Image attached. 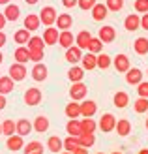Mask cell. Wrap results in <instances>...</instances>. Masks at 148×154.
I'll list each match as a JSON object with an SVG mask.
<instances>
[{"label":"cell","mask_w":148,"mask_h":154,"mask_svg":"<svg viewBox=\"0 0 148 154\" xmlns=\"http://www.w3.org/2000/svg\"><path fill=\"white\" fill-rule=\"evenodd\" d=\"M56 17H58V13H56V10H54L53 6H45L40 11V19H41V23L45 26H53L54 23H56Z\"/></svg>","instance_id":"cell-1"},{"label":"cell","mask_w":148,"mask_h":154,"mask_svg":"<svg viewBox=\"0 0 148 154\" xmlns=\"http://www.w3.org/2000/svg\"><path fill=\"white\" fill-rule=\"evenodd\" d=\"M8 73H10V77L17 83V81H23L26 77V66L25 64H21V62H13L11 66H10V70H8Z\"/></svg>","instance_id":"cell-2"},{"label":"cell","mask_w":148,"mask_h":154,"mask_svg":"<svg viewBox=\"0 0 148 154\" xmlns=\"http://www.w3.org/2000/svg\"><path fill=\"white\" fill-rule=\"evenodd\" d=\"M23 98H25V103H26V105H40L43 94H41L40 88L32 87V88H28V90L25 92V96H23Z\"/></svg>","instance_id":"cell-3"},{"label":"cell","mask_w":148,"mask_h":154,"mask_svg":"<svg viewBox=\"0 0 148 154\" xmlns=\"http://www.w3.org/2000/svg\"><path fill=\"white\" fill-rule=\"evenodd\" d=\"M86 90H88V88L83 85V81L73 83V85H71V88H69V98L75 100V102H83V100L86 98Z\"/></svg>","instance_id":"cell-4"},{"label":"cell","mask_w":148,"mask_h":154,"mask_svg":"<svg viewBox=\"0 0 148 154\" xmlns=\"http://www.w3.org/2000/svg\"><path fill=\"white\" fill-rule=\"evenodd\" d=\"M114 126H116V119H114V115L113 113H105L103 117L99 119V122H98V128L101 130V132H113L114 130Z\"/></svg>","instance_id":"cell-5"},{"label":"cell","mask_w":148,"mask_h":154,"mask_svg":"<svg viewBox=\"0 0 148 154\" xmlns=\"http://www.w3.org/2000/svg\"><path fill=\"white\" fill-rule=\"evenodd\" d=\"M81 58H83V49L79 47V45H71V47L66 49V60L69 64L81 62Z\"/></svg>","instance_id":"cell-6"},{"label":"cell","mask_w":148,"mask_h":154,"mask_svg":"<svg viewBox=\"0 0 148 154\" xmlns=\"http://www.w3.org/2000/svg\"><path fill=\"white\" fill-rule=\"evenodd\" d=\"M6 147H8V150H23L25 149V141H23V135H19V134H13V135H10L6 139Z\"/></svg>","instance_id":"cell-7"},{"label":"cell","mask_w":148,"mask_h":154,"mask_svg":"<svg viewBox=\"0 0 148 154\" xmlns=\"http://www.w3.org/2000/svg\"><path fill=\"white\" fill-rule=\"evenodd\" d=\"M58 36H60V30L54 28V26H47L43 30V42L45 45H56L58 43Z\"/></svg>","instance_id":"cell-8"},{"label":"cell","mask_w":148,"mask_h":154,"mask_svg":"<svg viewBox=\"0 0 148 154\" xmlns=\"http://www.w3.org/2000/svg\"><path fill=\"white\" fill-rule=\"evenodd\" d=\"M47 72H49V70H47V66H45L43 62H36L30 73H32V79H34V81L40 83V81H45V79H47Z\"/></svg>","instance_id":"cell-9"},{"label":"cell","mask_w":148,"mask_h":154,"mask_svg":"<svg viewBox=\"0 0 148 154\" xmlns=\"http://www.w3.org/2000/svg\"><path fill=\"white\" fill-rule=\"evenodd\" d=\"M98 38L103 43H113L114 42V38H116V30L113 28V26H101L99 28V32H98Z\"/></svg>","instance_id":"cell-10"},{"label":"cell","mask_w":148,"mask_h":154,"mask_svg":"<svg viewBox=\"0 0 148 154\" xmlns=\"http://www.w3.org/2000/svg\"><path fill=\"white\" fill-rule=\"evenodd\" d=\"M98 113V103L92 100H83L81 103V117H94Z\"/></svg>","instance_id":"cell-11"},{"label":"cell","mask_w":148,"mask_h":154,"mask_svg":"<svg viewBox=\"0 0 148 154\" xmlns=\"http://www.w3.org/2000/svg\"><path fill=\"white\" fill-rule=\"evenodd\" d=\"M113 64H114V68H116V72H120V73H126L128 70H129V58L126 57V55H116L114 58H113Z\"/></svg>","instance_id":"cell-12"},{"label":"cell","mask_w":148,"mask_h":154,"mask_svg":"<svg viewBox=\"0 0 148 154\" xmlns=\"http://www.w3.org/2000/svg\"><path fill=\"white\" fill-rule=\"evenodd\" d=\"M124 28L129 30V32H133V30H139V28H141V17H139L137 13L128 15V17L124 19Z\"/></svg>","instance_id":"cell-13"},{"label":"cell","mask_w":148,"mask_h":154,"mask_svg":"<svg viewBox=\"0 0 148 154\" xmlns=\"http://www.w3.org/2000/svg\"><path fill=\"white\" fill-rule=\"evenodd\" d=\"M92 19L94 21H103L107 15H109V8H107V4H99V2H96V6L92 8Z\"/></svg>","instance_id":"cell-14"},{"label":"cell","mask_w":148,"mask_h":154,"mask_svg":"<svg viewBox=\"0 0 148 154\" xmlns=\"http://www.w3.org/2000/svg\"><path fill=\"white\" fill-rule=\"evenodd\" d=\"M143 72L139 70V68H129V70L126 72V83L128 85H139L143 81Z\"/></svg>","instance_id":"cell-15"},{"label":"cell","mask_w":148,"mask_h":154,"mask_svg":"<svg viewBox=\"0 0 148 154\" xmlns=\"http://www.w3.org/2000/svg\"><path fill=\"white\" fill-rule=\"evenodd\" d=\"M54 25H56L58 30H69L71 25H73V17L69 13H60L56 17V23H54Z\"/></svg>","instance_id":"cell-16"},{"label":"cell","mask_w":148,"mask_h":154,"mask_svg":"<svg viewBox=\"0 0 148 154\" xmlns=\"http://www.w3.org/2000/svg\"><path fill=\"white\" fill-rule=\"evenodd\" d=\"M13 57H15V62L26 64L28 60H30V49L26 47V45H19V47L15 49V53H13Z\"/></svg>","instance_id":"cell-17"},{"label":"cell","mask_w":148,"mask_h":154,"mask_svg":"<svg viewBox=\"0 0 148 154\" xmlns=\"http://www.w3.org/2000/svg\"><path fill=\"white\" fill-rule=\"evenodd\" d=\"M81 64H83V68L84 70H94V68H98V55H94V53H86V55H83V58H81Z\"/></svg>","instance_id":"cell-18"},{"label":"cell","mask_w":148,"mask_h":154,"mask_svg":"<svg viewBox=\"0 0 148 154\" xmlns=\"http://www.w3.org/2000/svg\"><path fill=\"white\" fill-rule=\"evenodd\" d=\"M114 132L122 135V137H126L131 134V122L128 119H120V120H116V126H114Z\"/></svg>","instance_id":"cell-19"},{"label":"cell","mask_w":148,"mask_h":154,"mask_svg":"<svg viewBox=\"0 0 148 154\" xmlns=\"http://www.w3.org/2000/svg\"><path fill=\"white\" fill-rule=\"evenodd\" d=\"M83 77H84V68L71 64V68H69V72H68V79L71 83H79V81H83Z\"/></svg>","instance_id":"cell-20"},{"label":"cell","mask_w":148,"mask_h":154,"mask_svg":"<svg viewBox=\"0 0 148 154\" xmlns=\"http://www.w3.org/2000/svg\"><path fill=\"white\" fill-rule=\"evenodd\" d=\"M41 25V19H40V15H36V13H28L26 17H25V28H28L30 32H34V30H38Z\"/></svg>","instance_id":"cell-21"},{"label":"cell","mask_w":148,"mask_h":154,"mask_svg":"<svg viewBox=\"0 0 148 154\" xmlns=\"http://www.w3.org/2000/svg\"><path fill=\"white\" fill-rule=\"evenodd\" d=\"M15 124H17V134L23 135V137L28 135V134L34 130V124H32V122H30L28 119H19L17 122H15Z\"/></svg>","instance_id":"cell-22"},{"label":"cell","mask_w":148,"mask_h":154,"mask_svg":"<svg viewBox=\"0 0 148 154\" xmlns=\"http://www.w3.org/2000/svg\"><path fill=\"white\" fill-rule=\"evenodd\" d=\"M75 42V36L69 32V30H60V36H58V45H62L64 49L68 47H71Z\"/></svg>","instance_id":"cell-23"},{"label":"cell","mask_w":148,"mask_h":154,"mask_svg":"<svg viewBox=\"0 0 148 154\" xmlns=\"http://www.w3.org/2000/svg\"><path fill=\"white\" fill-rule=\"evenodd\" d=\"M90 40H92V34L88 32V30H81V32L75 36V45H79L81 49H88Z\"/></svg>","instance_id":"cell-24"},{"label":"cell","mask_w":148,"mask_h":154,"mask_svg":"<svg viewBox=\"0 0 148 154\" xmlns=\"http://www.w3.org/2000/svg\"><path fill=\"white\" fill-rule=\"evenodd\" d=\"M64 113H66L68 119H79V117H81V103H77L75 100H71V103L66 105Z\"/></svg>","instance_id":"cell-25"},{"label":"cell","mask_w":148,"mask_h":154,"mask_svg":"<svg viewBox=\"0 0 148 154\" xmlns=\"http://www.w3.org/2000/svg\"><path fill=\"white\" fill-rule=\"evenodd\" d=\"M47 149H49L51 152H54V154H58L62 149H64V139H60L58 135L49 137V139H47Z\"/></svg>","instance_id":"cell-26"},{"label":"cell","mask_w":148,"mask_h":154,"mask_svg":"<svg viewBox=\"0 0 148 154\" xmlns=\"http://www.w3.org/2000/svg\"><path fill=\"white\" fill-rule=\"evenodd\" d=\"M4 15L8 21H17L21 17V8L17 4H8L6 10H4Z\"/></svg>","instance_id":"cell-27"},{"label":"cell","mask_w":148,"mask_h":154,"mask_svg":"<svg viewBox=\"0 0 148 154\" xmlns=\"http://www.w3.org/2000/svg\"><path fill=\"white\" fill-rule=\"evenodd\" d=\"M34 130L38 134H45L49 130V119L45 115H40V117L34 119Z\"/></svg>","instance_id":"cell-28"},{"label":"cell","mask_w":148,"mask_h":154,"mask_svg":"<svg viewBox=\"0 0 148 154\" xmlns=\"http://www.w3.org/2000/svg\"><path fill=\"white\" fill-rule=\"evenodd\" d=\"M113 103H114V107H118V109H124V107L129 103V96H128V92L118 90V92L114 94V98H113Z\"/></svg>","instance_id":"cell-29"},{"label":"cell","mask_w":148,"mask_h":154,"mask_svg":"<svg viewBox=\"0 0 148 154\" xmlns=\"http://www.w3.org/2000/svg\"><path fill=\"white\" fill-rule=\"evenodd\" d=\"M66 132H68V135H77V137H79V135L83 134V130H81V120L69 119V122L66 124Z\"/></svg>","instance_id":"cell-30"},{"label":"cell","mask_w":148,"mask_h":154,"mask_svg":"<svg viewBox=\"0 0 148 154\" xmlns=\"http://www.w3.org/2000/svg\"><path fill=\"white\" fill-rule=\"evenodd\" d=\"M30 38H32V36H30V30H28V28H19L17 32L13 34L15 43H19V45H26Z\"/></svg>","instance_id":"cell-31"},{"label":"cell","mask_w":148,"mask_h":154,"mask_svg":"<svg viewBox=\"0 0 148 154\" xmlns=\"http://www.w3.org/2000/svg\"><path fill=\"white\" fill-rule=\"evenodd\" d=\"M13 85L15 81L11 79L10 75H2L0 77V94H10V92H13Z\"/></svg>","instance_id":"cell-32"},{"label":"cell","mask_w":148,"mask_h":154,"mask_svg":"<svg viewBox=\"0 0 148 154\" xmlns=\"http://www.w3.org/2000/svg\"><path fill=\"white\" fill-rule=\"evenodd\" d=\"M133 49L137 55H148V38H137L133 42Z\"/></svg>","instance_id":"cell-33"},{"label":"cell","mask_w":148,"mask_h":154,"mask_svg":"<svg viewBox=\"0 0 148 154\" xmlns=\"http://www.w3.org/2000/svg\"><path fill=\"white\" fill-rule=\"evenodd\" d=\"M96 128H98V124H96V120L92 119V117H84V119L81 120V130H83V134H94Z\"/></svg>","instance_id":"cell-34"},{"label":"cell","mask_w":148,"mask_h":154,"mask_svg":"<svg viewBox=\"0 0 148 154\" xmlns=\"http://www.w3.org/2000/svg\"><path fill=\"white\" fill-rule=\"evenodd\" d=\"M26 47H28L30 51H43L45 42H43V38H40V36H32V38L28 40Z\"/></svg>","instance_id":"cell-35"},{"label":"cell","mask_w":148,"mask_h":154,"mask_svg":"<svg viewBox=\"0 0 148 154\" xmlns=\"http://www.w3.org/2000/svg\"><path fill=\"white\" fill-rule=\"evenodd\" d=\"M23 152L25 154H43V145L40 141H30L28 145H25Z\"/></svg>","instance_id":"cell-36"},{"label":"cell","mask_w":148,"mask_h":154,"mask_svg":"<svg viewBox=\"0 0 148 154\" xmlns=\"http://www.w3.org/2000/svg\"><path fill=\"white\" fill-rule=\"evenodd\" d=\"M79 147H81V145H79V137H77V135H68L64 139V150L75 152Z\"/></svg>","instance_id":"cell-37"},{"label":"cell","mask_w":148,"mask_h":154,"mask_svg":"<svg viewBox=\"0 0 148 154\" xmlns=\"http://www.w3.org/2000/svg\"><path fill=\"white\" fill-rule=\"evenodd\" d=\"M13 134H17V124H15L11 119L4 120V122H2V135L10 137V135H13Z\"/></svg>","instance_id":"cell-38"},{"label":"cell","mask_w":148,"mask_h":154,"mask_svg":"<svg viewBox=\"0 0 148 154\" xmlns=\"http://www.w3.org/2000/svg\"><path fill=\"white\" fill-rule=\"evenodd\" d=\"M133 109H135V113H139V115L148 113V98H141V96H139L135 102H133Z\"/></svg>","instance_id":"cell-39"},{"label":"cell","mask_w":148,"mask_h":154,"mask_svg":"<svg viewBox=\"0 0 148 154\" xmlns=\"http://www.w3.org/2000/svg\"><path fill=\"white\" fill-rule=\"evenodd\" d=\"M103 45H105V43L101 42L99 38H94V36H92V40H90V43H88V51L94 53V55H99V53L103 51Z\"/></svg>","instance_id":"cell-40"},{"label":"cell","mask_w":148,"mask_h":154,"mask_svg":"<svg viewBox=\"0 0 148 154\" xmlns=\"http://www.w3.org/2000/svg\"><path fill=\"white\" fill-rule=\"evenodd\" d=\"M94 143H96V135L94 134H81L79 135V145H81V147L90 149Z\"/></svg>","instance_id":"cell-41"},{"label":"cell","mask_w":148,"mask_h":154,"mask_svg":"<svg viewBox=\"0 0 148 154\" xmlns=\"http://www.w3.org/2000/svg\"><path fill=\"white\" fill-rule=\"evenodd\" d=\"M111 64H113V58L109 55H105V53H99L98 55V68L99 70H107Z\"/></svg>","instance_id":"cell-42"},{"label":"cell","mask_w":148,"mask_h":154,"mask_svg":"<svg viewBox=\"0 0 148 154\" xmlns=\"http://www.w3.org/2000/svg\"><path fill=\"white\" fill-rule=\"evenodd\" d=\"M105 4L109 8V11H120L124 8V0H107Z\"/></svg>","instance_id":"cell-43"},{"label":"cell","mask_w":148,"mask_h":154,"mask_svg":"<svg viewBox=\"0 0 148 154\" xmlns=\"http://www.w3.org/2000/svg\"><path fill=\"white\" fill-rule=\"evenodd\" d=\"M133 6L137 13H148V0H135Z\"/></svg>","instance_id":"cell-44"},{"label":"cell","mask_w":148,"mask_h":154,"mask_svg":"<svg viewBox=\"0 0 148 154\" xmlns=\"http://www.w3.org/2000/svg\"><path fill=\"white\" fill-rule=\"evenodd\" d=\"M137 94L141 98H148V81H141L137 85Z\"/></svg>","instance_id":"cell-45"},{"label":"cell","mask_w":148,"mask_h":154,"mask_svg":"<svg viewBox=\"0 0 148 154\" xmlns=\"http://www.w3.org/2000/svg\"><path fill=\"white\" fill-rule=\"evenodd\" d=\"M96 2H98V0H79L77 6H79L81 10H84V11H88V10H92V8L96 6Z\"/></svg>","instance_id":"cell-46"},{"label":"cell","mask_w":148,"mask_h":154,"mask_svg":"<svg viewBox=\"0 0 148 154\" xmlns=\"http://www.w3.org/2000/svg\"><path fill=\"white\" fill-rule=\"evenodd\" d=\"M43 57H45L43 51H30V60H32L34 64H36V62H41Z\"/></svg>","instance_id":"cell-47"},{"label":"cell","mask_w":148,"mask_h":154,"mask_svg":"<svg viewBox=\"0 0 148 154\" xmlns=\"http://www.w3.org/2000/svg\"><path fill=\"white\" fill-rule=\"evenodd\" d=\"M141 28L148 30V13H143V17H141Z\"/></svg>","instance_id":"cell-48"},{"label":"cell","mask_w":148,"mask_h":154,"mask_svg":"<svg viewBox=\"0 0 148 154\" xmlns=\"http://www.w3.org/2000/svg\"><path fill=\"white\" fill-rule=\"evenodd\" d=\"M77 2H79V0H62V6L64 8H75Z\"/></svg>","instance_id":"cell-49"},{"label":"cell","mask_w":148,"mask_h":154,"mask_svg":"<svg viewBox=\"0 0 148 154\" xmlns=\"http://www.w3.org/2000/svg\"><path fill=\"white\" fill-rule=\"evenodd\" d=\"M6 40H8V38H6V34L2 32V30H0V49H2L4 45H6Z\"/></svg>","instance_id":"cell-50"},{"label":"cell","mask_w":148,"mask_h":154,"mask_svg":"<svg viewBox=\"0 0 148 154\" xmlns=\"http://www.w3.org/2000/svg\"><path fill=\"white\" fill-rule=\"evenodd\" d=\"M6 103H8V102H6V94H0V111L6 107Z\"/></svg>","instance_id":"cell-51"},{"label":"cell","mask_w":148,"mask_h":154,"mask_svg":"<svg viewBox=\"0 0 148 154\" xmlns=\"http://www.w3.org/2000/svg\"><path fill=\"white\" fill-rule=\"evenodd\" d=\"M6 21H8V19H6V15H4V13H0V30L6 26Z\"/></svg>","instance_id":"cell-52"},{"label":"cell","mask_w":148,"mask_h":154,"mask_svg":"<svg viewBox=\"0 0 148 154\" xmlns=\"http://www.w3.org/2000/svg\"><path fill=\"white\" fill-rule=\"evenodd\" d=\"M73 154H88V149H84V147H79Z\"/></svg>","instance_id":"cell-53"},{"label":"cell","mask_w":148,"mask_h":154,"mask_svg":"<svg viewBox=\"0 0 148 154\" xmlns=\"http://www.w3.org/2000/svg\"><path fill=\"white\" fill-rule=\"evenodd\" d=\"M25 2H26L28 6H34V4H38V2H40V0H25Z\"/></svg>","instance_id":"cell-54"},{"label":"cell","mask_w":148,"mask_h":154,"mask_svg":"<svg viewBox=\"0 0 148 154\" xmlns=\"http://www.w3.org/2000/svg\"><path fill=\"white\" fill-rule=\"evenodd\" d=\"M0 4H2V6H8V4H10V0H0Z\"/></svg>","instance_id":"cell-55"},{"label":"cell","mask_w":148,"mask_h":154,"mask_svg":"<svg viewBox=\"0 0 148 154\" xmlns=\"http://www.w3.org/2000/svg\"><path fill=\"white\" fill-rule=\"evenodd\" d=\"M139 154H148V149H141V150H139Z\"/></svg>","instance_id":"cell-56"},{"label":"cell","mask_w":148,"mask_h":154,"mask_svg":"<svg viewBox=\"0 0 148 154\" xmlns=\"http://www.w3.org/2000/svg\"><path fill=\"white\" fill-rule=\"evenodd\" d=\"M2 60H4V55H2V53H0V64H2Z\"/></svg>","instance_id":"cell-57"},{"label":"cell","mask_w":148,"mask_h":154,"mask_svg":"<svg viewBox=\"0 0 148 154\" xmlns=\"http://www.w3.org/2000/svg\"><path fill=\"white\" fill-rule=\"evenodd\" d=\"M60 154H73V152H69V150H64V152H60Z\"/></svg>","instance_id":"cell-58"},{"label":"cell","mask_w":148,"mask_h":154,"mask_svg":"<svg viewBox=\"0 0 148 154\" xmlns=\"http://www.w3.org/2000/svg\"><path fill=\"white\" fill-rule=\"evenodd\" d=\"M0 135H2V122H0Z\"/></svg>","instance_id":"cell-59"},{"label":"cell","mask_w":148,"mask_h":154,"mask_svg":"<svg viewBox=\"0 0 148 154\" xmlns=\"http://www.w3.org/2000/svg\"><path fill=\"white\" fill-rule=\"evenodd\" d=\"M111 154H122V152H111Z\"/></svg>","instance_id":"cell-60"},{"label":"cell","mask_w":148,"mask_h":154,"mask_svg":"<svg viewBox=\"0 0 148 154\" xmlns=\"http://www.w3.org/2000/svg\"><path fill=\"white\" fill-rule=\"evenodd\" d=\"M146 130H148V120H146Z\"/></svg>","instance_id":"cell-61"},{"label":"cell","mask_w":148,"mask_h":154,"mask_svg":"<svg viewBox=\"0 0 148 154\" xmlns=\"http://www.w3.org/2000/svg\"><path fill=\"white\" fill-rule=\"evenodd\" d=\"M98 154H103V152H98Z\"/></svg>","instance_id":"cell-62"},{"label":"cell","mask_w":148,"mask_h":154,"mask_svg":"<svg viewBox=\"0 0 148 154\" xmlns=\"http://www.w3.org/2000/svg\"><path fill=\"white\" fill-rule=\"evenodd\" d=\"M146 75H148V72H146Z\"/></svg>","instance_id":"cell-63"},{"label":"cell","mask_w":148,"mask_h":154,"mask_svg":"<svg viewBox=\"0 0 148 154\" xmlns=\"http://www.w3.org/2000/svg\"><path fill=\"white\" fill-rule=\"evenodd\" d=\"M0 77H2V75H0Z\"/></svg>","instance_id":"cell-64"}]
</instances>
